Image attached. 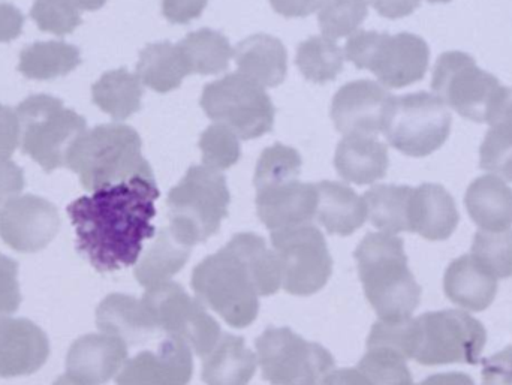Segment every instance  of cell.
I'll return each instance as SVG.
<instances>
[{"label":"cell","instance_id":"cell-27","mask_svg":"<svg viewBox=\"0 0 512 385\" xmlns=\"http://www.w3.org/2000/svg\"><path fill=\"white\" fill-rule=\"evenodd\" d=\"M312 188L291 185L282 189H271L259 198V209L267 221L298 218L312 206Z\"/></svg>","mask_w":512,"mask_h":385},{"label":"cell","instance_id":"cell-10","mask_svg":"<svg viewBox=\"0 0 512 385\" xmlns=\"http://www.w3.org/2000/svg\"><path fill=\"white\" fill-rule=\"evenodd\" d=\"M59 228L56 207L35 195L14 198L0 210V236L17 251H39L53 240Z\"/></svg>","mask_w":512,"mask_h":385},{"label":"cell","instance_id":"cell-34","mask_svg":"<svg viewBox=\"0 0 512 385\" xmlns=\"http://www.w3.org/2000/svg\"><path fill=\"white\" fill-rule=\"evenodd\" d=\"M24 188L23 171L9 158L0 156V210Z\"/></svg>","mask_w":512,"mask_h":385},{"label":"cell","instance_id":"cell-9","mask_svg":"<svg viewBox=\"0 0 512 385\" xmlns=\"http://www.w3.org/2000/svg\"><path fill=\"white\" fill-rule=\"evenodd\" d=\"M394 96L382 84L357 80L337 90L331 104V117L343 135L375 137L384 128L385 117Z\"/></svg>","mask_w":512,"mask_h":385},{"label":"cell","instance_id":"cell-28","mask_svg":"<svg viewBox=\"0 0 512 385\" xmlns=\"http://www.w3.org/2000/svg\"><path fill=\"white\" fill-rule=\"evenodd\" d=\"M200 149L204 162L210 167L228 168L240 158V143L237 135L221 123L209 126L200 138Z\"/></svg>","mask_w":512,"mask_h":385},{"label":"cell","instance_id":"cell-12","mask_svg":"<svg viewBox=\"0 0 512 385\" xmlns=\"http://www.w3.org/2000/svg\"><path fill=\"white\" fill-rule=\"evenodd\" d=\"M48 357L44 333L29 321L0 318V377L32 374Z\"/></svg>","mask_w":512,"mask_h":385},{"label":"cell","instance_id":"cell-41","mask_svg":"<svg viewBox=\"0 0 512 385\" xmlns=\"http://www.w3.org/2000/svg\"><path fill=\"white\" fill-rule=\"evenodd\" d=\"M78 11H96L102 8L107 0H69Z\"/></svg>","mask_w":512,"mask_h":385},{"label":"cell","instance_id":"cell-7","mask_svg":"<svg viewBox=\"0 0 512 385\" xmlns=\"http://www.w3.org/2000/svg\"><path fill=\"white\" fill-rule=\"evenodd\" d=\"M201 107L210 119L227 126L243 140L270 132L276 113L264 87L240 72L207 84Z\"/></svg>","mask_w":512,"mask_h":385},{"label":"cell","instance_id":"cell-38","mask_svg":"<svg viewBox=\"0 0 512 385\" xmlns=\"http://www.w3.org/2000/svg\"><path fill=\"white\" fill-rule=\"evenodd\" d=\"M324 0H270L271 6L277 14L283 17H307L319 11Z\"/></svg>","mask_w":512,"mask_h":385},{"label":"cell","instance_id":"cell-11","mask_svg":"<svg viewBox=\"0 0 512 385\" xmlns=\"http://www.w3.org/2000/svg\"><path fill=\"white\" fill-rule=\"evenodd\" d=\"M170 204L185 221L215 225L227 212L228 191L224 177L204 167H192L171 192Z\"/></svg>","mask_w":512,"mask_h":385},{"label":"cell","instance_id":"cell-29","mask_svg":"<svg viewBox=\"0 0 512 385\" xmlns=\"http://www.w3.org/2000/svg\"><path fill=\"white\" fill-rule=\"evenodd\" d=\"M39 29L54 35H68L81 23L80 11L69 0H36L30 11Z\"/></svg>","mask_w":512,"mask_h":385},{"label":"cell","instance_id":"cell-25","mask_svg":"<svg viewBox=\"0 0 512 385\" xmlns=\"http://www.w3.org/2000/svg\"><path fill=\"white\" fill-rule=\"evenodd\" d=\"M472 257L496 279L512 276V230L478 231L472 242Z\"/></svg>","mask_w":512,"mask_h":385},{"label":"cell","instance_id":"cell-8","mask_svg":"<svg viewBox=\"0 0 512 385\" xmlns=\"http://www.w3.org/2000/svg\"><path fill=\"white\" fill-rule=\"evenodd\" d=\"M502 87L499 78L481 69L471 54L447 51L436 60L433 92L463 119L487 123Z\"/></svg>","mask_w":512,"mask_h":385},{"label":"cell","instance_id":"cell-40","mask_svg":"<svg viewBox=\"0 0 512 385\" xmlns=\"http://www.w3.org/2000/svg\"><path fill=\"white\" fill-rule=\"evenodd\" d=\"M421 385H475L474 380L463 372H447V374L433 375Z\"/></svg>","mask_w":512,"mask_h":385},{"label":"cell","instance_id":"cell-33","mask_svg":"<svg viewBox=\"0 0 512 385\" xmlns=\"http://www.w3.org/2000/svg\"><path fill=\"white\" fill-rule=\"evenodd\" d=\"M481 385H512V345L484 360Z\"/></svg>","mask_w":512,"mask_h":385},{"label":"cell","instance_id":"cell-21","mask_svg":"<svg viewBox=\"0 0 512 385\" xmlns=\"http://www.w3.org/2000/svg\"><path fill=\"white\" fill-rule=\"evenodd\" d=\"M189 71L195 74L212 75L224 72L230 66L234 50L227 36L215 30L201 29L189 33L179 42Z\"/></svg>","mask_w":512,"mask_h":385},{"label":"cell","instance_id":"cell-2","mask_svg":"<svg viewBox=\"0 0 512 385\" xmlns=\"http://www.w3.org/2000/svg\"><path fill=\"white\" fill-rule=\"evenodd\" d=\"M65 165L89 191L134 176H153L141 156V138L126 125H102L84 132L66 155Z\"/></svg>","mask_w":512,"mask_h":385},{"label":"cell","instance_id":"cell-1","mask_svg":"<svg viewBox=\"0 0 512 385\" xmlns=\"http://www.w3.org/2000/svg\"><path fill=\"white\" fill-rule=\"evenodd\" d=\"M159 195L153 176H134L72 201L68 215L77 251L101 273L134 266L144 242L155 236Z\"/></svg>","mask_w":512,"mask_h":385},{"label":"cell","instance_id":"cell-24","mask_svg":"<svg viewBox=\"0 0 512 385\" xmlns=\"http://www.w3.org/2000/svg\"><path fill=\"white\" fill-rule=\"evenodd\" d=\"M489 125L480 147V168L512 182V119L499 117Z\"/></svg>","mask_w":512,"mask_h":385},{"label":"cell","instance_id":"cell-5","mask_svg":"<svg viewBox=\"0 0 512 385\" xmlns=\"http://www.w3.org/2000/svg\"><path fill=\"white\" fill-rule=\"evenodd\" d=\"M451 125L453 117L439 96L417 92L393 98L382 132L394 149L424 158L447 143Z\"/></svg>","mask_w":512,"mask_h":385},{"label":"cell","instance_id":"cell-22","mask_svg":"<svg viewBox=\"0 0 512 385\" xmlns=\"http://www.w3.org/2000/svg\"><path fill=\"white\" fill-rule=\"evenodd\" d=\"M343 54L342 48L336 41L324 35L310 36L307 41L298 45L297 63L301 74L313 83H327L333 81L342 72Z\"/></svg>","mask_w":512,"mask_h":385},{"label":"cell","instance_id":"cell-39","mask_svg":"<svg viewBox=\"0 0 512 385\" xmlns=\"http://www.w3.org/2000/svg\"><path fill=\"white\" fill-rule=\"evenodd\" d=\"M370 2L379 15L396 20V18L411 15L420 6L421 0H370Z\"/></svg>","mask_w":512,"mask_h":385},{"label":"cell","instance_id":"cell-16","mask_svg":"<svg viewBox=\"0 0 512 385\" xmlns=\"http://www.w3.org/2000/svg\"><path fill=\"white\" fill-rule=\"evenodd\" d=\"M240 74L262 87H276L285 80L288 54L279 39L258 33L237 45L234 51Z\"/></svg>","mask_w":512,"mask_h":385},{"label":"cell","instance_id":"cell-20","mask_svg":"<svg viewBox=\"0 0 512 385\" xmlns=\"http://www.w3.org/2000/svg\"><path fill=\"white\" fill-rule=\"evenodd\" d=\"M80 51L65 42H38L20 54V69L32 80H53L74 71L80 65Z\"/></svg>","mask_w":512,"mask_h":385},{"label":"cell","instance_id":"cell-37","mask_svg":"<svg viewBox=\"0 0 512 385\" xmlns=\"http://www.w3.org/2000/svg\"><path fill=\"white\" fill-rule=\"evenodd\" d=\"M23 24V14L15 6L0 3V42H9L17 38Z\"/></svg>","mask_w":512,"mask_h":385},{"label":"cell","instance_id":"cell-14","mask_svg":"<svg viewBox=\"0 0 512 385\" xmlns=\"http://www.w3.org/2000/svg\"><path fill=\"white\" fill-rule=\"evenodd\" d=\"M444 290L454 305L471 312H483L495 302L498 279L472 255H462L448 266Z\"/></svg>","mask_w":512,"mask_h":385},{"label":"cell","instance_id":"cell-31","mask_svg":"<svg viewBox=\"0 0 512 385\" xmlns=\"http://www.w3.org/2000/svg\"><path fill=\"white\" fill-rule=\"evenodd\" d=\"M301 158L297 150L274 144L264 150L256 168V183L259 186L283 182L289 177L297 176L300 171Z\"/></svg>","mask_w":512,"mask_h":385},{"label":"cell","instance_id":"cell-17","mask_svg":"<svg viewBox=\"0 0 512 385\" xmlns=\"http://www.w3.org/2000/svg\"><path fill=\"white\" fill-rule=\"evenodd\" d=\"M336 167L352 182H375L387 173V146L375 137L346 135L337 147Z\"/></svg>","mask_w":512,"mask_h":385},{"label":"cell","instance_id":"cell-23","mask_svg":"<svg viewBox=\"0 0 512 385\" xmlns=\"http://www.w3.org/2000/svg\"><path fill=\"white\" fill-rule=\"evenodd\" d=\"M412 192L414 188L409 186H378L367 192L373 222L390 231H411L409 209Z\"/></svg>","mask_w":512,"mask_h":385},{"label":"cell","instance_id":"cell-30","mask_svg":"<svg viewBox=\"0 0 512 385\" xmlns=\"http://www.w3.org/2000/svg\"><path fill=\"white\" fill-rule=\"evenodd\" d=\"M319 189L322 192L324 218L330 224L348 227V224L361 221L363 206L348 188L336 185V183H322Z\"/></svg>","mask_w":512,"mask_h":385},{"label":"cell","instance_id":"cell-13","mask_svg":"<svg viewBox=\"0 0 512 385\" xmlns=\"http://www.w3.org/2000/svg\"><path fill=\"white\" fill-rule=\"evenodd\" d=\"M460 222L453 195L436 183H424L414 189L409 209L411 231L424 239L439 242L453 236Z\"/></svg>","mask_w":512,"mask_h":385},{"label":"cell","instance_id":"cell-36","mask_svg":"<svg viewBox=\"0 0 512 385\" xmlns=\"http://www.w3.org/2000/svg\"><path fill=\"white\" fill-rule=\"evenodd\" d=\"M20 146V122L17 111L0 105V156L9 158Z\"/></svg>","mask_w":512,"mask_h":385},{"label":"cell","instance_id":"cell-19","mask_svg":"<svg viewBox=\"0 0 512 385\" xmlns=\"http://www.w3.org/2000/svg\"><path fill=\"white\" fill-rule=\"evenodd\" d=\"M93 102L113 119L125 120L137 113L143 98V86L137 75L116 69L102 75L92 87Z\"/></svg>","mask_w":512,"mask_h":385},{"label":"cell","instance_id":"cell-4","mask_svg":"<svg viewBox=\"0 0 512 385\" xmlns=\"http://www.w3.org/2000/svg\"><path fill=\"white\" fill-rule=\"evenodd\" d=\"M15 111L21 149L45 171L63 167L72 144L87 131L86 120L53 96H29Z\"/></svg>","mask_w":512,"mask_h":385},{"label":"cell","instance_id":"cell-35","mask_svg":"<svg viewBox=\"0 0 512 385\" xmlns=\"http://www.w3.org/2000/svg\"><path fill=\"white\" fill-rule=\"evenodd\" d=\"M209 0H162V14L174 24L191 23L200 17Z\"/></svg>","mask_w":512,"mask_h":385},{"label":"cell","instance_id":"cell-3","mask_svg":"<svg viewBox=\"0 0 512 385\" xmlns=\"http://www.w3.org/2000/svg\"><path fill=\"white\" fill-rule=\"evenodd\" d=\"M345 57L357 68L369 69L388 89H403L426 77L430 48L414 33H352L346 42Z\"/></svg>","mask_w":512,"mask_h":385},{"label":"cell","instance_id":"cell-6","mask_svg":"<svg viewBox=\"0 0 512 385\" xmlns=\"http://www.w3.org/2000/svg\"><path fill=\"white\" fill-rule=\"evenodd\" d=\"M486 342V327L466 312H430L414 323L412 356L424 366L477 365Z\"/></svg>","mask_w":512,"mask_h":385},{"label":"cell","instance_id":"cell-42","mask_svg":"<svg viewBox=\"0 0 512 385\" xmlns=\"http://www.w3.org/2000/svg\"><path fill=\"white\" fill-rule=\"evenodd\" d=\"M429 3H450L453 2V0H427Z\"/></svg>","mask_w":512,"mask_h":385},{"label":"cell","instance_id":"cell-32","mask_svg":"<svg viewBox=\"0 0 512 385\" xmlns=\"http://www.w3.org/2000/svg\"><path fill=\"white\" fill-rule=\"evenodd\" d=\"M17 269L15 261L8 260L5 255H0V314L15 312L20 305Z\"/></svg>","mask_w":512,"mask_h":385},{"label":"cell","instance_id":"cell-26","mask_svg":"<svg viewBox=\"0 0 512 385\" xmlns=\"http://www.w3.org/2000/svg\"><path fill=\"white\" fill-rule=\"evenodd\" d=\"M367 12V0H324L319 8V27L324 36L336 41L355 33Z\"/></svg>","mask_w":512,"mask_h":385},{"label":"cell","instance_id":"cell-18","mask_svg":"<svg viewBox=\"0 0 512 385\" xmlns=\"http://www.w3.org/2000/svg\"><path fill=\"white\" fill-rule=\"evenodd\" d=\"M191 74L179 45L170 42L147 45L140 54L137 77L141 84L158 93L177 89Z\"/></svg>","mask_w":512,"mask_h":385},{"label":"cell","instance_id":"cell-15","mask_svg":"<svg viewBox=\"0 0 512 385\" xmlns=\"http://www.w3.org/2000/svg\"><path fill=\"white\" fill-rule=\"evenodd\" d=\"M465 206L472 221L483 231L510 230L512 225V189L493 174L478 177L469 185Z\"/></svg>","mask_w":512,"mask_h":385}]
</instances>
